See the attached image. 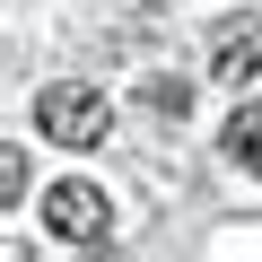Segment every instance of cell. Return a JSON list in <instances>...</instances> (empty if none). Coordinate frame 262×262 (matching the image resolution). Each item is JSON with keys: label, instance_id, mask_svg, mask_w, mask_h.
<instances>
[{"label": "cell", "instance_id": "277c9868", "mask_svg": "<svg viewBox=\"0 0 262 262\" xmlns=\"http://www.w3.org/2000/svg\"><path fill=\"white\" fill-rule=\"evenodd\" d=\"M219 149H227L236 166H253V175H262V96H245V105L227 114V140H219Z\"/></svg>", "mask_w": 262, "mask_h": 262}, {"label": "cell", "instance_id": "8992f818", "mask_svg": "<svg viewBox=\"0 0 262 262\" xmlns=\"http://www.w3.org/2000/svg\"><path fill=\"white\" fill-rule=\"evenodd\" d=\"M18 192H27V158H18V149H0V201H18Z\"/></svg>", "mask_w": 262, "mask_h": 262}, {"label": "cell", "instance_id": "7a4b0ae2", "mask_svg": "<svg viewBox=\"0 0 262 262\" xmlns=\"http://www.w3.org/2000/svg\"><path fill=\"white\" fill-rule=\"evenodd\" d=\"M44 227H53L61 245H105V236H114V201H105L88 175H61V184L44 192Z\"/></svg>", "mask_w": 262, "mask_h": 262}, {"label": "cell", "instance_id": "6da1fadb", "mask_svg": "<svg viewBox=\"0 0 262 262\" xmlns=\"http://www.w3.org/2000/svg\"><path fill=\"white\" fill-rule=\"evenodd\" d=\"M35 122H44V140H61V149H96L114 131V96L105 88H44L35 96Z\"/></svg>", "mask_w": 262, "mask_h": 262}, {"label": "cell", "instance_id": "3957f363", "mask_svg": "<svg viewBox=\"0 0 262 262\" xmlns=\"http://www.w3.org/2000/svg\"><path fill=\"white\" fill-rule=\"evenodd\" d=\"M219 88H262V27H227L219 35Z\"/></svg>", "mask_w": 262, "mask_h": 262}, {"label": "cell", "instance_id": "5b68a950", "mask_svg": "<svg viewBox=\"0 0 262 262\" xmlns=\"http://www.w3.org/2000/svg\"><path fill=\"white\" fill-rule=\"evenodd\" d=\"M140 105L175 122V114H192V88H184V79H149V88H140Z\"/></svg>", "mask_w": 262, "mask_h": 262}]
</instances>
